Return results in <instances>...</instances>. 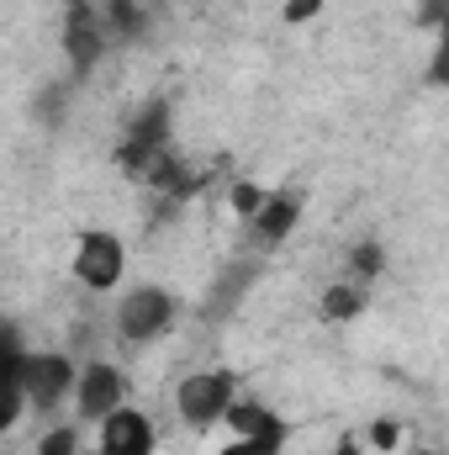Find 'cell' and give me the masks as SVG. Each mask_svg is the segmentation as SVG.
I'll return each mask as SVG.
<instances>
[{
  "label": "cell",
  "instance_id": "6da1fadb",
  "mask_svg": "<svg viewBox=\"0 0 449 455\" xmlns=\"http://www.w3.org/2000/svg\"><path fill=\"white\" fill-rule=\"evenodd\" d=\"M232 397H238V376H232V371H191V376L175 387V413H180L185 429L207 435V429L223 424V413H227Z\"/></svg>",
  "mask_w": 449,
  "mask_h": 455
},
{
  "label": "cell",
  "instance_id": "7a4b0ae2",
  "mask_svg": "<svg viewBox=\"0 0 449 455\" xmlns=\"http://www.w3.org/2000/svg\"><path fill=\"white\" fill-rule=\"evenodd\" d=\"M69 270H75V281L85 291H112V286H122V275H127V243L116 233H106V228H85L75 238Z\"/></svg>",
  "mask_w": 449,
  "mask_h": 455
},
{
  "label": "cell",
  "instance_id": "3957f363",
  "mask_svg": "<svg viewBox=\"0 0 449 455\" xmlns=\"http://www.w3.org/2000/svg\"><path fill=\"white\" fill-rule=\"evenodd\" d=\"M175 313L180 307H175V297L164 286H138V291H127L116 302V334L127 344H154L159 334H169Z\"/></svg>",
  "mask_w": 449,
  "mask_h": 455
},
{
  "label": "cell",
  "instance_id": "277c9868",
  "mask_svg": "<svg viewBox=\"0 0 449 455\" xmlns=\"http://www.w3.org/2000/svg\"><path fill=\"white\" fill-rule=\"evenodd\" d=\"M75 360L59 355V349H37V355H21V397L37 408V413H53L69 392H75Z\"/></svg>",
  "mask_w": 449,
  "mask_h": 455
},
{
  "label": "cell",
  "instance_id": "5b68a950",
  "mask_svg": "<svg viewBox=\"0 0 449 455\" xmlns=\"http://www.w3.org/2000/svg\"><path fill=\"white\" fill-rule=\"evenodd\" d=\"M127 403V376L116 371L112 360H96V365H85L80 376H75V408H80V419H91V424H101L112 408Z\"/></svg>",
  "mask_w": 449,
  "mask_h": 455
},
{
  "label": "cell",
  "instance_id": "8992f818",
  "mask_svg": "<svg viewBox=\"0 0 449 455\" xmlns=\"http://www.w3.org/2000/svg\"><path fill=\"white\" fill-rule=\"evenodd\" d=\"M154 419L148 413H138V408H112L106 419H101V455H154Z\"/></svg>",
  "mask_w": 449,
  "mask_h": 455
},
{
  "label": "cell",
  "instance_id": "52a82bcc",
  "mask_svg": "<svg viewBox=\"0 0 449 455\" xmlns=\"http://www.w3.org/2000/svg\"><path fill=\"white\" fill-rule=\"evenodd\" d=\"M223 424L232 429V440H259V445H286V435H291V424L275 413V408H264V403H254V397H232L223 413Z\"/></svg>",
  "mask_w": 449,
  "mask_h": 455
},
{
  "label": "cell",
  "instance_id": "ba28073f",
  "mask_svg": "<svg viewBox=\"0 0 449 455\" xmlns=\"http://www.w3.org/2000/svg\"><path fill=\"white\" fill-rule=\"evenodd\" d=\"M64 53L75 59V69H91V64L106 53V27H101V16H96L85 0L69 5V21H64Z\"/></svg>",
  "mask_w": 449,
  "mask_h": 455
},
{
  "label": "cell",
  "instance_id": "9c48e42d",
  "mask_svg": "<svg viewBox=\"0 0 449 455\" xmlns=\"http://www.w3.org/2000/svg\"><path fill=\"white\" fill-rule=\"evenodd\" d=\"M248 223H254V238H259V243H286V238L296 233V223H302V196H296V191H270L264 207H259Z\"/></svg>",
  "mask_w": 449,
  "mask_h": 455
},
{
  "label": "cell",
  "instance_id": "30bf717a",
  "mask_svg": "<svg viewBox=\"0 0 449 455\" xmlns=\"http://www.w3.org/2000/svg\"><path fill=\"white\" fill-rule=\"evenodd\" d=\"M365 302H370V297H365L359 281H338V286L323 291V318H328V323H349V318L365 313Z\"/></svg>",
  "mask_w": 449,
  "mask_h": 455
},
{
  "label": "cell",
  "instance_id": "8fae6325",
  "mask_svg": "<svg viewBox=\"0 0 449 455\" xmlns=\"http://www.w3.org/2000/svg\"><path fill=\"white\" fill-rule=\"evenodd\" d=\"M381 270H386V249H381L375 238H370V243H354V254H349V281L365 286V281H375Z\"/></svg>",
  "mask_w": 449,
  "mask_h": 455
},
{
  "label": "cell",
  "instance_id": "7c38bea8",
  "mask_svg": "<svg viewBox=\"0 0 449 455\" xmlns=\"http://www.w3.org/2000/svg\"><path fill=\"white\" fill-rule=\"evenodd\" d=\"M264 196H270V191L254 186V180H232V186H227V207H232L238 218H254V212L264 207Z\"/></svg>",
  "mask_w": 449,
  "mask_h": 455
},
{
  "label": "cell",
  "instance_id": "4fadbf2b",
  "mask_svg": "<svg viewBox=\"0 0 449 455\" xmlns=\"http://www.w3.org/2000/svg\"><path fill=\"white\" fill-rule=\"evenodd\" d=\"M21 408H27V397H21V381L0 376V435H11V429H16Z\"/></svg>",
  "mask_w": 449,
  "mask_h": 455
},
{
  "label": "cell",
  "instance_id": "5bb4252c",
  "mask_svg": "<svg viewBox=\"0 0 449 455\" xmlns=\"http://www.w3.org/2000/svg\"><path fill=\"white\" fill-rule=\"evenodd\" d=\"M80 451V429L75 424H53L43 440H37V455H75Z\"/></svg>",
  "mask_w": 449,
  "mask_h": 455
},
{
  "label": "cell",
  "instance_id": "9a60e30c",
  "mask_svg": "<svg viewBox=\"0 0 449 455\" xmlns=\"http://www.w3.org/2000/svg\"><path fill=\"white\" fill-rule=\"evenodd\" d=\"M21 355H27V349H21V334H16L11 323H0V376L16 381V376H21Z\"/></svg>",
  "mask_w": 449,
  "mask_h": 455
},
{
  "label": "cell",
  "instance_id": "2e32d148",
  "mask_svg": "<svg viewBox=\"0 0 449 455\" xmlns=\"http://www.w3.org/2000/svg\"><path fill=\"white\" fill-rule=\"evenodd\" d=\"M323 5H328V0H286V5H280V16H286L291 27H307L312 16H323Z\"/></svg>",
  "mask_w": 449,
  "mask_h": 455
},
{
  "label": "cell",
  "instance_id": "e0dca14e",
  "mask_svg": "<svg viewBox=\"0 0 449 455\" xmlns=\"http://www.w3.org/2000/svg\"><path fill=\"white\" fill-rule=\"evenodd\" d=\"M445 16H449V0H423L418 5V27L423 32H445Z\"/></svg>",
  "mask_w": 449,
  "mask_h": 455
},
{
  "label": "cell",
  "instance_id": "ac0fdd59",
  "mask_svg": "<svg viewBox=\"0 0 449 455\" xmlns=\"http://www.w3.org/2000/svg\"><path fill=\"white\" fill-rule=\"evenodd\" d=\"M365 440H370V445H375V451H391V445H397V440H402V429H397V419H375V424H370V435H365Z\"/></svg>",
  "mask_w": 449,
  "mask_h": 455
},
{
  "label": "cell",
  "instance_id": "d6986e66",
  "mask_svg": "<svg viewBox=\"0 0 449 455\" xmlns=\"http://www.w3.org/2000/svg\"><path fill=\"white\" fill-rule=\"evenodd\" d=\"M429 85H434V91H445V85H449V48H445V43L434 48V64H429Z\"/></svg>",
  "mask_w": 449,
  "mask_h": 455
},
{
  "label": "cell",
  "instance_id": "ffe728a7",
  "mask_svg": "<svg viewBox=\"0 0 449 455\" xmlns=\"http://www.w3.org/2000/svg\"><path fill=\"white\" fill-rule=\"evenodd\" d=\"M223 455H280L275 445H259V440H227Z\"/></svg>",
  "mask_w": 449,
  "mask_h": 455
},
{
  "label": "cell",
  "instance_id": "44dd1931",
  "mask_svg": "<svg viewBox=\"0 0 449 455\" xmlns=\"http://www.w3.org/2000/svg\"><path fill=\"white\" fill-rule=\"evenodd\" d=\"M334 455H365V445H359V440H349V435H343V440H338V445H334Z\"/></svg>",
  "mask_w": 449,
  "mask_h": 455
},
{
  "label": "cell",
  "instance_id": "7402d4cb",
  "mask_svg": "<svg viewBox=\"0 0 449 455\" xmlns=\"http://www.w3.org/2000/svg\"><path fill=\"white\" fill-rule=\"evenodd\" d=\"M75 455H101V451H85V445H80V451H75Z\"/></svg>",
  "mask_w": 449,
  "mask_h": 455
},
{
  "label": "cell",
  "instance_id": "603a6c76",
  "mask_svg": "<svg viewBox=\"0 0 449 455\" xmlns=\"http://www.w3.org/2000/svg\"><path fill=\"white\" fill-rule=\"evenodd\" d=\"M413 455H434V451H413Z\"/></svg>",
  "mask_w": 449,
  "mask_h": 455
}]
</instances>
